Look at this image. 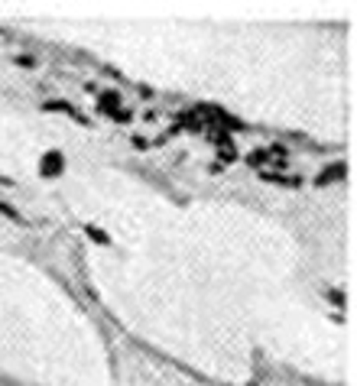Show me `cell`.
<instances>
[{
	"instance_id": "1",
	"label": "cell",
	"mask_w": 357,
	"mask_h": 386,
	"mask_svg": "<svg viewBox=\"0 0 357 386\" xmlns=\"http://www.w3.org/2000/svg\"><path fill=\"white\" fill-rule=\"evenodd\" d=\"M65 172V156H62V150H49L43 153V160H39V176L43 179H56Z\"/></svg>"
},
{
	"instance_id": "2",
	"label": "cell",
	"mask_w": 357,
	"mask_h": 386,
	"mask_svg": "<svg viewBox=\"0 0 357 386\" xmlns=\"http://www.w3.org/2000/svg\"><path fill=\"white\" fill-rule=\"evenodd\" d=\"M94 108H98V114H104V117H114L120 110V94L114 91V88H108V91L98 94V104H94Z\"/></svg>"
},
{
	"instance_id": "3",
	"label": "cell",
	"mask_w": 357,
	"mask_h": 386,
	"mask_svg": "<svg viewBox=\"0 0 357 386\" xmlns=\"http://www.w3.org/2000/svg\"><path fill=\"white\" fill-rule=\"evenodd\" d=\"M344 176H348V162H332L325 172H318V176H315V185H318V188H325V185H332V182H341Z\"/></svg>"
},
{
	"instance_id": "4",
	"label": "cell",
	"mask_w": 357,
	"mask_h": 386,
	"mask_svg": "<svg viewBox=\"0 0 357 386\" xmlns=\"http://www.w3.org/2000/svg\"><path fill=\"white\" fill-rule=\"evenodd\" d=\"M43 110H46V114H68V117L78 120V124H88V117H82V114H78V110L72 108L68 101H46Z\"/></svg>"
},
{
	"instance_id": "5",
	"label": "cell",
	"mask_w": 357,
	"mask_h": 386,
	"mask_svg": "<svg viewBox=\"0 0 357 386\" xmlns=\"http://www.w3.org/2000/svg\"><path fill=\"white\" fill-rule=\"evenodd\" d=\"M260 179H264V182H273V185H286V188H299V185H302L299 176H280V172H270V169H264Z\"/></svg>"
},
{
	"instance_id": "6",
	"label": "cell",
	"mask_w": 357,
	"mask_h": 386,
	"mask_svg": "<svg viewBox=\"0 0 357 386\" xmlns=\"http://www.w3.org/2000/svg\"><path fill=\"white\" fill-rule=\"evenodd\" d=\"M247 166H254V169H260V172H264L266 166H270V150H254L250 153V156H247Z\"/></svg>"
},
{
	"instance_id": "7",
	"label": "cell",
	"mask_w": 357,
	"mask_h": 386,
	"mask_svg": "<svg viewBox=\"0 0 357 386\" xmlns=\"http://www.w3.org/2000/svg\"><path fill=\"white\" fill-rule=\"evenodd\" d=\"M85 234H88V237H91L94 244H101V247H108V244H111V237L104 234L101 227H94V224H85Z\"/></svg>"
},
{
	"instance_id": "8",
	"label": "cell",
	"mask_w": 357,
	"mask_h": 386,
	"mask_svg": "<svg viewBox=\"0 0 357 386\" xmlns=\"http://www.w3.org/2000/svg\"><path fill=\"white\" fill-rule=\"evenodd\" d=\"M266 150H270V166L273 169L286 166V150H283V146H266Z\"/></svg>"
},
{
	"instance_id": "9",
	"label": "cell",
	"mask_w": 357,
	"mask_h": 386,
	"mask_svg": "<svg viewBox=\"0 0 357 386\" xmlns=\"http://www.w3.org/2000/svg\"><path fill=\"white\" fill-rule=\"evenodd\" d=\"M0 214H7V218H10V221H17V224H26V221H23V214H20V211L13 208V205H7V202H4V198H0Z\"/></svg>"
},
{
	"instance_id": "10",
	"label": "cell",
	"mask_w": 357,
	"mask_h": 386,
	"mask_svg": "<svg viewBox=\"0 0 357 386\" xmlns=\"http://www.w3.org/2000/svg\"><path fill=\"white\" fill-rule=\"evenodd\" d=\"M130 117H134V114H130V110H127V108H120V110H117V114H114V120H120V124H127V120H130Z\"/></svg>"
},
{
	"instance_id": "11",
	"label": "cell",
	"mask_w": 357,
	"mask_h": 386,
	"mask_svg": "<svg viewBox=\"0 0 357 386\" xmlns=\"http://www.w3.org/2000/svg\"><path fill=\"white\" fill-rule=\"evenodd\" d=\"M335 305H344V295H341V289H332V295H328Z\"/></svg>"
},
{
	"instance_id": "12",
	"label": "cell",
	"mask_w": 357,
	"mask_h": 386,
	"mask_svg": "<svg viewBox=\"0 0 357 386\" xmlns=\"http://www.w3.org/2000/svg\"><path fill=\"white\" fill-rule=\"evenodd\" d=\"M17 62H20V65H23V68H33V65H36V62H33V59H30V56H20V59H17Z\"/></svg>"
}]
</instances>
